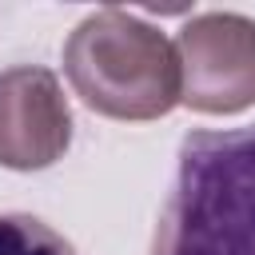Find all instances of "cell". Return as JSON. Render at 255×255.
Listing matches in <instances>:
<instances>
[{
  "label": "cell",
  "mask_w": 255,
  "mask_h": 255,
  "mask_svg": "<svg viewBox=\"0 0 255 255\" xmlns=\"http://www.w3.org/2000/svg\"><path fill=\"white\" fill-rule=\"evenodd\" d=\"M151 255H255V124L179 143Z\"/></svg>",
  "instance_id": "6da1fadb"
},
{
  "label": "cell",
  "mask_w": 255,
  "mask_h": 255,
  "mask_svg": "<svg viewBox=\"0 0 255 255\" xmlns=\"http://www.w3.org/2000/svg\"><path fill=\"white\" fill-rule=\"evenodd\" d=\"M64 76L92 112L112 120H155L179 104L175 40L124 8H100L72 28Z\"/></svg>",
  "instance_id": "7a4b0ae2"
},
{
  "label": "cell",
  "mask_w": 255,
  "mask_h": 255,
  "mask_svg": "<svg viewBox=\"0 0 255 255\" xmlns=\"http://www.w3.org/2000/svg\"><path fill=\"white\" fill-rule=\"evenodd\" d=\"M179 104L231 116L255 104V24L239 12H203L179 28Z\"/></svg>",
  "instance_id": "3957f363"
},
{
  "label": "cell",
  "mask_w": 255,
  "mask_h": 255,
  "mask_svg": "<svg viewBox=\"0 0 255 255\" xmlns=\"http://www.w3.org/2000/svg\"><path fill=\"white\" fill-rule=\"evenodd\" d=\"M72 143V112L48 68L20 64L0 72V167L36 171Z\"/></svg>",
  "instance_id": "277c9868"
},
{
  "label": "cell",
  "mask_w": 255,
  "mask_h": 255,
  "mask_svg": "<svg viewBox=\"0 0 255 255\" xmlns=\"http://www.w3.org/2000/svg\"><path fill=\"white\" fill-rule=\"evenodd\" d=\"M0 255H76V247L56 235L36 215H0Z\"/></svg>",
  "instance_id": "5b68a950"
}]
</instances>
